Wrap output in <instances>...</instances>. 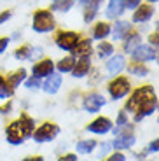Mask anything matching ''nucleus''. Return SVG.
<instances>
[{
	"label": "nucleus",
	"instance_id": "f257e3e1",
	"mask_svg": "<svg viewBox=\"0 0 159 161\" xmlns=\"http://www.w3.org/2000/svg\"><path fill=\"white\" fill-rule=\"evenodd\" d=\"M156 105H157V102H156L154 89L151 86H143V88H138L133 93V97L126 103V109L136 112L135 121H142L145 116H151L154 112Z\"/></svg>",
	"mask_w": 159,
	"mask_h": 161
},
{
	"label": "nucleus",
	"instance_id": "f03ea898",
	"mask_svg": "<svg viewBox=\"0 0 159 161\" xmlns=\"http://www.w3.org/2000/svg\"><path fill=\"white\" fill-rule=\"evenodd\" d=\"M33 119L26 114H21V117L18 121H12L11 125L5 130V137H7V142L12 145H19L23 144L25 138H28L33 133Z\"/></svg>",
	"mask_w": 159,
	"mask_h": 161
},
{
	"label": "nucleus",
	"instance_id": "7ed1b4c3",
	"mask_svg": "<svg viewBox=\"0 0 159 161\" xmlns=\"http://www.w3.org/2000/svg\"><path fill=\"white\" fill-rule=\"evenodd\" d=\"M54 28V19L49 11H37L33 14V30L39 33L51 32Z\"/></svg>",
	"mask_w": 159,
	"mask_h": 161
},
{
	"label": "nucleus",
	"instance_id": "20e7f679",
	"mask_svg": "<svg viewBox=\"0 0 159 161\" xmlns=\"http://www.w3.org/2000/svg\"><path fill=\"white\" fill-rule=\"evenodd\" d=\"M58 133H60V128L56 125H52V123H44V125L39 126L32 135H33V140L35 142H51L52 138H56Z\"/></svg>",
	"mask_w": 159,
	"mask_h": 161
},
{
	"label": "nucleus",
	"instance_id": "39448f33",
	"mask_svg": "<svg viewBox=\"0 0 159 161\" xmlns=\"http://www.w3.org/2000/svg\"><path fill=\"white\" fill-rule=\"evenodd\" d=\"M129 80L126 79V77H119V79H115L112 80L110 84H108V93H110V97L112 98H123L126 97L128 93H129Z\"/></svg>",
	"mask_w": 159,
	"mask_h": 161
},
{
	"label": "nucleus",
	"instance_id": "423d86ee",
	"mask_svg": "<svg viewBox=\"0 0 159 161\" xmlns=\"http://www.w3.org/2000/svg\"><path fill=\"white\" fill-rule=\"evenodd\" d=\"M56 44L60 46L61 49H65V51H72V49L79 44V35L74 33V32H63V33L58 35Z\"/></svg>",
	"mask_w": 159,
	"mask_h": 161
},
{
	"label": "nucleus",
	"instance_id": "0eeeda50",
	"mask_svg": "<svg viewBox=\"0 0 159 161\" xmlns=\"http://www.w3.org/2000/svg\"><path fill=\"white\" fill-rule=\"evenodd\" d=\"M88 130L93 133H98V135H103V133H107L112 130V121L107 119V117H98V119H95L91 125L88 126Z\"/></svg>",
	"mask_w": 159,
	"mask_h": 161
},
{
	"label": "nucleus",
	"instance_id": "6e6552de",
	"mask_svg": "<svg viewBox=\"0 0 159 161\" xmlns=\"http://www.w3.org/2000/svg\"><path fill=\"white\" fill-rule=\"evenodd\" d=\"M156 58V51L149 46H138L133 51V60L135 61H151Z\"/></svg>",
	"mask_w": 159,
	"mask_h": 161
},
{
	"label": "nucleus",
	"instance_id": "1a4fd4ad",
	"mask_svg": "<svg viewBox=\"0 0 159 161\" xmlns=\"http://www.w3.org/2000/svg\"><path fill=\"white\" fill-rule=\"evenodd\" d=\"M103 105H105V98L101 95H89L84 100V109L88 110V112H98Z\"/></svg>",
	"mask_w": 159,
	"mask_h": 161
},
{
	"label": "nucleus",
	"instance_id": "9d476101",
	"mask_svg": "<svg viewBox=\"0 0 159 161\" xmlns=\"http://www.w3.org/2000/svg\"><path fill=\"white\" fill-rule=\"evenodd\" d=\"M52 70H54V65L51 60H42L37 65H33V75L37 77H47L52 74Z\"/></svg>",
	"mask_w": 159,
	"mask_h": 161
},
{
	"label": "nucleus",
	"instance_id": "9b49d317",
	"mask_svg": "<svg viewBox=\"0 0 159 161\" xmlns=\"http://www.w3.org/2000/svg\"><path fill=\"white\" fill-rule=\"evenodd\" d=\"M133 144H135V137H133V135H129V133H119V137L112 142V145H114L117 151L129 149Z\"/></svg>",
	"mask_w": 159,
	"mask_h": 161
},
{
	"label": "nucleus",
	"instance_id": "f8f14e48",
	"mask_svg": "<svg viewBox=\"0 0 159 161\" xmlns=\"http://www.w3.org/2000/svg\"><path fill=\"white\" fill-rule=\"evenodd\" d=\"M60 84H61V77L58 75V74H51V75H47V80L44 82V91L49 93V95H54L58 89H60Z\"/></svg>",
	"mask_w": 159,
	"mask_h": 161
},
{
	"label": "nucleus",
	"instance_id": "ddd939ff",
	"mask_svg": "<svg viewBox=\"0 0 159 161\" xmlns=\"http://www.w3.org/2000/svg\"><path fill=\"white\" fill-rule=\"evenodd\" d=\"M25 79H26V70H25V69H19V70H16L14 74H11V75L7 77V80H5V82H7V84L11 86L12 89H16Z\"/></svg>",
	"mask_w": 159,
	"mask_h": 161
},
{
	"label": "nucleus",
	"instance_id": "4468645a",
	"mask_svg": "<svg viewBox=\"0 0 159 161\" xmlns=\"http://www.w3.org/2000/svg\"><path fill=\"white\" fill-rule=\"evenodd\" d=\"M88 70H89V56H84V58H80V60L77 61V65L72 69V74L75 77H84L88 74Z\"/></svg>",
	"mask_w": 159,
	"mask_h": 161
},
{
	"label": "nucleus",
	"instance_id": "2eb2a0df",
	"mask_svg": "<svg viewBox=\"0 0 159 161\" xmlns=\"http://www.w3.org/2000/svg\"><path fill=\"white\" fill-rule=\"evenodd\" d=\"M124 11V0H110L107 7V16L108 18H117Z\"/></svg>",
	"mask_w": 159,
	"mask_h": 161
},
{
	"label": "nucleus",
	"instance_id": "dca6fc26",
	"mask_svg": "<svg viewBox=\"0 0 159 161\" xmlns=\"http://www.w3.org/2000/svg\"><path fill=\"white\" fill-rule=\"evenodd\" d=\"M152 12H154V9H152V7H149V5H142V7H138V11L133 14V21H136V23H142V21L151 19Z\"/></svg>",
	"mask_w": 159,
	"mask_h": 161
},
{
	"label": "nucleus",
	"instance_id": "f3484780",
	"mask_svg": "<svg viewBox=\"0 0 159 161\" xmlns=\"http://www.w3.org/2000/svg\"><path fill=\"white\" fill-rule=\"evenodd\" d=\"M124 69V56H114L110 61L107 63V70H108V74H117V72H121V70Z\"/></svg>",
	"mask_w": 159,
	"mask_h": 161
},
{
	"label": "nucleus",
	"instance_id": "a211bd4d",
	"mask_svg": "<svg viewBox=\"0 0 159 161\" xmlns=\"http://www.w3.org/2000/svg\"><path fill=\"white\" fill-rule=\"evenodd\" d=\"M89 54H91V42L89 40H82L74 47V56L84 58V56H89Z\"/></svg>",
	"mask_w": 159,
	"mask_h": 161
},
{
	"label": "nucleus",
	"instance_id": "6ab92c4d",
	"mask_svg": "<svg viewBox=\"0 0 159 161\" xmlns=\"http://www.w3.org/2000/svg\"><path fill=\"white\" fill-rule=\"evenodd\" d=\"M126 33H129V23L126 21H121V23L115 25V30H114V39H123Z\"/></svg>",
	"mask_w": 159,
	"mask_h": 161
},
{
	"label": "nucleus",
	"instance_id": "aec40b11",
	"mask_svg": "<svg viewBox=\"0 0 159 161\" xmlns=\"http://www.w3.org/2000/svg\"><path fill=\"white\" fill-rule=\"evenodd\" d=\"M96 147V142L95 140H82L77 144V153L80 154H89L93 149Z\"/></svg>",
	"mask_w": 159,
	"mask_h": 161
},
{
	"label": "nucleus",
	"instance_id": "412c9836",
	"mask_svg": "<svg viewBox=\"0 0 159 161\" xmlns=\"http://www.w3.org/2000/svg\"><path fill=\"white\" fill-rule=\"evenodd\" d=\"M72 5H74V0H54L52 2V11L67 12V11H70Z\"/></svg>",
	"mask_w": 159,
	"mask_h": 161
},
{
	"label": "nucleus",
	"instance_id": "4be33fe9",
	"mask_svg": "<svg viewBox=\"0 0 159 161\" xmlns=\"http://www.w3.org/2000/svg\"><path fill=\"white\" fill-rule=\"evenodd\" d=\"M108 33H110V26L105 25V23H98L95 32H93V37H95V39H105Z\"/></svg>",
	"mask_w": 159,
	"mask_h": 161
},
{
	"label": "nucleus",
	"instance_id": "5701e85b",
	"mask_svg": "<svg viewBox=\"0 0 159 161\" xmlns=\"http://www.w3.org/2000/svg\"><path fill=\"white\" fill-rule=\"evenodd\" d=\"M32 54H33V47H30V46H23V47L16 49L14 58H18V60H25V58H32Z\"/></svg>",
	"mask_w": 159,
	"mask_h": 161
},
{
	"label": "nucleus",
	"instance_id": "b1692460",
	"mask_svg": "<svg viewBox=\"0 0 159 161\" xmlns=\"http://www.w3.org/2000/svg\"><path fill=\"white\" fill-rule=\"evenodd\" d=\"M74 65H75V58H65V60H61L60 63H58V70L60 72H70L72 69H74Z\"/></svg>",
	"mask_w": 159,
	"mask_h": 161
},
{
	"label": "nucleus",
	"instance_id": "393cba45",
	"mask_svg": "<svg viewBox=\"0 0 159 161\" xmlns=\"http://www.w3.org/2000/svg\"><path fill=\"white\" fill-rule=\"evenodd\" d=\"M140 46V35H133L129 37V40H128V44H126V51L128 53H133L136 47Z\"/></svg>",
	"mask_w": 159,
	"mask_h": 161
},
{
	"label": "nucleus",
	"instance_id": "a878e982",
	"mask_svg": "<svg viewBox=\"0 0 159 161\" xmlns=\"http://www.w3.org/2000/svg\"><path fill=\"white\" fill-rule=\"evenodd\" d=\"M112 51H114V47H112V46L108 44V42H103V44H100V47H98V54H100L101 58L110 56Z\"/></svg>",
	"mask_w": 159,
	"mask_h": 161
},
{
	"label": "nucleus",
	"instance_id": "bb28decb",
	"mask_svg": "<svg viewBox=\"0 0 159 161\" xmlns=\"http://www.w3.org/2000/svg\"><path fill=\"white\" fill-rule=\"evenodd\" d=\"M12 91H14V89H12L7 82H4V84L0 86V100H7V98H11Z\"/></svg>",
	"mask_w": 159,
	"mask_h": 161
},
{
	"label": "nucleus",
	"instance_id": "cd10ccee",
	"mask_svg": "<svg viewBox=\"0 0 159 161\" xmlns=\"http://www.w3.org/2000/svg\"><path fill=\"white\" fill-rule=\"evenodd\" d=\"M40 86V77L33 75L32 79H28L26 80V88H39Z\"/></svg>",
	"mask_w": 159,
	"mask_h": 161
},
{
	"label": "nucleus",
	"instance_id": "c85d7f7f",
	"mask_svg": "<svg viewBox=\"0 0 159 161\" xmlns=\"http://www.w3.org/2000/svg\"><path fill=\"white\" fill-rule=\"evenodd\" d=\"M129 72L135 74V75H147V69H143V67H133L131 65V70Z\"/></svg>",
	"mask_w": 159,
	"mask_h": 161
},
{
	"label": "nucleus",
	"instance_id": "c756f323",
	"mask_svg": "<svg viewBox=\"0 0 159 161\" xmlns=\"http://www.w3.org/2000/svg\"><path fill=\"white\" fill-rule=\"evenodd\" d=\"M126 123H128L126 112H119V116H117V125H119V126H126Z\"/></svg>",
	"mask_w": 159,
	"mask_h": 161
},
{
	"label": "nucleus",
	"instance_id": "7c9ffc66",
	"mask_svg": "<svg viewBox=\"0 0 159 161\" xmlns=\"http://www.w3.org/2000/svg\"><path fill=\"white\" fill-rule=\"evenodd\" d=\"M9 42H11V39H9V37H2V39H0V53H4L5 49H7Z\"/></svg>",
	"mask_w": 159,
	"mask_h": 161
},
{
	"label": "nucleus",
	"instance_id": "2f4dec72",
	"mask_svg": "<svg viewBox=\"0 0 159 161\" xmlns=\"http://www.w3.org/2000/svg\"><path fill=\"white\" fill-rule=\"evenodd\" d=\"M124 4H126V7H129V9H136L140 5V0H126Z\"/></svg>",
	"mask_w": 159,
	"mask_h": 161
},
{
	"label": "nucleus",
	"instance_id": "473e14b6",
	"mask_svg": "<svg viewBox=\"0 0 159 161\" xmlns=\"http://www.w3.org/2000/svg\"><path fill=\"white\" fill-rule=\"evenodd\" d=\"M108 161H126V158H124V154L117 153V154H112V156L108 158Z\"/></svg>",
	"mask_w": 159,
	"mask_h": 161
},
{
	"label": "nucleus",
	"instance_id": "72a5a7b5",
	"mask_svg": "<svg viewBox=\"0 0 159 161\" xmlns=\"http://www.w3.org/2000/svg\"><path fill=\"white\" fill-rule=\"evenodd\" d=\"M11 18V11H4V12H0V25L5 23V21Z\"/></svg>",
	"mask_w": 159,
	"mask_h": 161
},
{
	"label": "nucleus",
	"instance_id": "f704fd0d",
	"mask_svg": "<svg viewBox=\"0 0 159 161\" xmlns=\"http://www.w3.org/2000/svg\"><path fill=\"white\" fill-rule=\"evenodd\" d=\"M149 40H151L154 46H159V33H152V35L149 37Z\"/></svg>",
	"mask_w": 159,
	"mask_h": 161
},
{
	"label": "nucleus",
	"instance_id": "c9c22d12",
	"mask_svg": "<svg viewBox=\"0 0 159 161\" xmlns=\"http://www.w3.org/2000/svg\"><path fill=\"white\" fill-rule=\"evenodd\" d=\"M149 151H152V153H156V151H159V138H157V140H154L151 145H149Z\"/></svg>",
	"mask_w": 159,
	"mask_h": 161
},
{
	"label": "nucleus",
	"instance_id": "e433bc0d",
	"mask_svg": "<svg viewBox=\"0 0 159 161\" xmlns=\"http://www.w3.org/2000/svg\"><path fill=\"white\" fill-rule=\"evenodd\" d=\"M108 151H110V144H103L101 145V149H100V156H105Z\"/></svg>",
	"mask_w": 159,
	"mask_h": 161
},
{
	"label": "nucleus",
	"instance_id": "4c0bfd02",
	"mask_svg": "<svg viewBox=\"0 0 159 161\" xmlns=\"http://www.w3.org/2000/svg\"><path fill=\"white\" fill-rule=\"evenodd\" d=\"M60 161H77V156L75 154H67V156H63Z\"/></svg>",
	"mask_w": 159,
	"mask_h": 161
},
{
	"label": "nucleus",
	"instance_id": "58836bf2",
	"mask_svg": "<svg viewBox=\"0 0 159 161\" xmlns=\"http://www.w3.org/2000/svg\"><path fill=\"white\" fill-rule=\"evenodd\" d=\"M23 161H44V158H40V156H30V158H25Z\"/></svg>",
	"mask_w": 159,
	"mask_h": 161
},
{
	"label": "nucleus",
	"instance_id": "ea45409f",
	"mask_svg": "<svg viewBox=\"0 0 159 161\" xmlns=\"http://www.w3.org/2000/svg\"><path fill=\"white\" fill-rule=\"evenodd\" d=\"M4 82H5V79H4V77H2V75H0V86L4 84Z\"/></svg>",
	"mask_w": 159,
	"mask_h": 161
},
{
	"label": "nucleus",
	"instance_id": "a19ab883",
	"mask_svg": "<svg viewBox=\"0 0 159 161\" xmlns=\"http://www.w3.org/2000/svg\"><path fill=\"white\" fill-rule=\"evenodd\" d=\"M149 2H157V0H149Z\"/></svg>",
	"mask_w": 159,
	"mask_h": 161
},
{
	"label": "nucleus",
	"instance_id": "79ce46f5",
	"mask_svg": "<svg viewBox=\"0 0 159 161\" xmlns=\"http://www.w3.org/2000/svg\"><path fill=\"white\" fill-rule=\"evenodd\" d=\"M157 28H159V23H157Z\"/></svg>",
	"mask_w": 159,
	"mask_h": 161
}]
</instances>
